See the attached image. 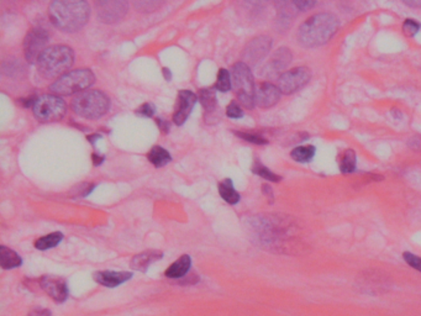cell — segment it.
<instances>
[{"mask_svg":"<svg viewBox=\"0 0 421 316\" xmlns=\"http://www.w3.org/2000/svg\"><path fill=\"white\" fill-rule=\"evenodd\" d=\"M62 239H63V235L61 232H52L50 235L37 239L35 241V247L37 250L45 251V250L57 246L62 241Z\"/></svg>","mask_w":421,"mask_h":316,"instance_id":"cell-24","label":"cell"},{"mask_svg":"<svg viewBox=\"0 0 421 316\" xmlns=\"http://www.w3.org/2000/svg\"><path fill=\"white\" fill-rule=\"evenodd\" d=\"M198 96L191 91H182L178 94L176 111L173 114V121L178 126L183 125L191 115L193 108L196 104Z\"/></svg>","mask_w":421,"mask_h":316,"instance_id":"cell-12","label":"cell"},{"mask_svg":"<svg viewBox=\"0 0 421 316\" xmlns=\"http://www.w3.org/2000/svg\"><path fill=\"white\" fill-rule=\"evenodd\" d=\"M92 157H93V165H94V166H101V163L104 162V157H103V156L96 155V153H94Z\"/></svg>","mask_w":421,"mask_h":316,"instance_id":"cell-37","label":"cell"},{"mask_svg":"<svg viewBox=\"0 0 421 316\" xmlns=\"http://www.w3.org/2000/svg\"><path fill=\"white\" fill-rule=\"evenodd\" d=\"M147 158L156 168L165 166L167 163L172 161L171 153L168 151H165L163 147H161V146L152 147L150 152H149V155H147Z\"/></svg>","mask_w":421,"mask_h":316,"instance_id":"cell-21","label":"cell"},{"mask_svg":"<svg viewBox=\"0 0 421 316\" xmlns=\"http://www.w3.org/2000/svg\"><path fill=\"white\" fill-rule=\"evenodd\" d=\"M232 87V81H231V75L229 70L225 68H221L218 73V80H216L215 89L216 91H229Z\"/></svg>","mask_w":421,"mask_h":316,"instance_id":"cell-26","label":"cell"},{"mask_svg":"<svg viewBox=\"0 0 421 316\" xmlns=\"http://www.w3.org/2000/svg\"><path fill=\"white\" fill-rule=\"evenodd\" d=\"M0 265L4 270H13L23 265L21 257L6 246L0 247Z\"/></svg>","mask_w":421,"mask_h":316,"instance_id":"cell-19","label":"cell"},{"mask_svg":"<svg viewBox=\"0 0 421 316\" xmlns=\"http://www.w3.org/2000/svg\"><path fill=\"white\" fill-rule=\"evenodd\" d=\"M262 189H263V193L266 194V196H270V199H271V203L273 201V191H272V188L270 186H263L262 187Z\"/></svg>","mask_w":421,"mask_h":316,"instance_id":"cell-39","label":"cell"},{"mask_svg":"<svg viewBox=\"0 0 421 316\" xmlns=\"http://www.w3.org/2000/svg\"><path fill=\"white\" fill-rule=\"evenodd\" d=\"M75 63V53L68 46L56 45L46 49L36 62L37 70L45 78L65 75ZM68 73V72H67Z\"/></svg>","mask_w":421,"mask_h":316,"instance_id":"cell-3","label":"cell"},{"mask_svg":"<svg viewBox=\"0 0 421 316\" xmlns=\"http://www.w3.org/2000/svg\"><path fill=\"white\" fill-rule=\"evenodd\" d=\"M215 91L216 89L213 88H206V89H201L198 94V101H201V106L206 109L208 114H213L219 109Z\"/></svg>","mask_w":421,"mask_h":316,"instance_id":"cell-20","label":"cell"},{"mask_svg":"<svg viewBox=\"0 0 421 316\" xmlns=\"http://www.w3.org/2000/svg\"><path fill=\"white\" fill-rule=\"evenodd\" d=\"M403 257H404V261H406L409 266L413 267L416 271L421 272L420 257L416 256V255L410 253V252H404V253H403Z\"/></svg>","mask_w":421,"mask_h":316,"instance_id":"cell-32","label":"cell"},{"mask_svg":"<svg viewBox=\"0 0 421 316\" xmlns=\"http://www.w3.org/2000/svg\"><path fill=\"white\" fill-rule=\"evenodd\" d=\"M252 172L257 175V176L261 177L263 179H267L270 182H279L282 179V177L277 176L276 173L270 171L266 166H263L262 163L256 161V163L252 167Z\"/></svg>","mask_w":421,"mask_h":316,"instance_id":"cell-27","label":"cell"},{"mask_svg":"<svg viewBox=\"0 0 421 316\" xmlns=\"http://www.w3.org/2000/svg\"><path fill=\"white\" fill-rule=\"evenodd\" d=\"M315 1H310V0H301V1H294L293 6H296L298 11H306L315 6Z\"/></svg>","mask_w":421,"mask_h":316,"instance_id":"cell-34","label":"cell"},{"mask_svg":"<svg viewBox=\"0 0 421 316\" xmlns=\"http://www.w3.org/2000/svg\"><path fill=\"white\" fill-rule=\"evenodd\" d=\"M163 256L162 252L155 251V250H150V251H145L136 255L132 261H131V267L136 270V271L146 272L150 268L152 263L158 261Z\"/></svg>","mask_w":421,"mask_h":316,"instance_id":"cell-17","label":"cell"},{"mask_svg":"<svg viewBox=\"0 0 421 316\" xmlns=\"http://www.w3.org/2000/svg\"><path fill=\"white\" fill-rule=\"evenodd\" d=\"M226 115L231 118V119H240L244 116V111L241 109V106L237 104V101H231L227 109H226Z\"/></svg>","mask_w":421,"mask_h":316,"instance_id":"cell-31","label":"cell"},{"mask_svg":"<svg viewBox=\"0 0 421 316\" xmlns=\"http://www.w3.org/2000/svg\"><path fill=\"white\" fill-rule=\"evenodd\" d=\"M315 152L314 146H298L291 151V157L294 161L308 163V162L313 161Z\"/></svg>","mask_w":421,"mask_h":316,"instance_id":"cell-23","label":"cell"},{"mask_svg":"<svg viewBox=\"0 0 421 316\" xmlns=\"http://www.w3.org/2000/svg\"><path fill=\"white\" fill-rule=\"evenodd\" d=\"M163 73H165V80H167V81H171L172 75L170 70H168V68H163Z\"/></svg>","mask_w":421,"mask_h":316,"instance_id":"cell-41","label":"cell"},{"mask_svg":"<svg viewBox=\"0 0 421 316\" xmlns=\"http://www.w3.org/2000/svg\"><path fill=\"white\" fill-rule=\"evenodd\" d=\"M291 60H293V55H291V51L288 50L287 47H282L275 52V55L272 56L271 61L267 63L265 75L270 78L281 75L283 70H286L287 67L289 65Z\"/></svg>","mask_w":421,"mask_h":316,"instance_id":"cell-15","label":"cell"},{"mask_svg":"<svg viewBox=\"0 0 421 316\" xmlns=\"http://www.w3.org/2000/svg\"><path fill=\"white\" fill-rule=\"evenodd\" d=\"M219 193H220L221 198L224 201H227L231 206H235L239 201H240V194L235 191L234 184L231 179H225V181L220 182L219 183Z\"/></svg>","mask_w":421,"mask_h":316,"instance_id":"cell-22","label":"cell"},{"mask_svg":"<svg viewBox=\"0 0 421 316\" xmlns=\"http://www.w3.org/2000/svg\"><path fill=\"white\" fill-rule=\"evenodd\" d=\"M96 6L99 20L106 24L119 23L129 11V3L122 0H106L96 3Z\"/></svg>","mask_w":421,"mask_h":316,"instance_id":"cell-10","label":"cell"},{"mask_svg":"<svg viewBox=\"0 0 421 316\" xmlns=\"http://www.w3.org/2000/svg\"><path fill=\"white\" fill-rule=\"evenodd\" d=\"M281 94L278 87L273 86L272 83H261L256 88L255 103L262 109H268V108L276 106L281 99Z\"/></svg>","mask_w":421,"mask_h":316,"instance_id":"cell-14","label":"cell"},{"mask_svg":"<svg viewBox=\"0 0 421 316\" xmlns=\"http://www.w3.org/2000/svg\"><path fill=\"white\" fill-rule=\"evenodd\" d=\"M157 124L160 126L161 129L163 132H170V122L168 121L163 120V119H157Z\"/></svg>","mask_w":421,"mask_h":316,"instance_id":"cell-35","label":"cell"},{"mask_svg":"<svg viewBox=\"0 0 421 316\" xmlns=\"http://www.w3.org/2000/svg\"><path fill=\"white\" fill-rule=\"evenodd\" d=\"M32 111L36 119L41 122H54L63 119L67 113V106L60 96L46 94L37 98Z\"/></svg>","mask_w":421,"mask_h":316,"instance_id":"cell-7","label":"cell"},{"mask_svg":"<svg viewBox=\"0 0 421 316\" xmlns=\"http://www.w3.org/2000/svg\"><path fill=\"white\" fill-rule=\"evenodd\" d=\"M191 260L188 255H183V256L177 260L175 263H172L171 266L168 267V270L165 271V277L172 278V279H178L182 277L186 276L189 268H191Z\"/></svg>","mask_w":421,"mask_h":316,"instance_id":"cell-18","label":"cell"},{"mask_svg":"<svg viewBox=\"0 0 421 316\" xmlns=\"http://www.w3.org/2000/svg\"><path fill=\"white\" fill-rule=\"evenodd\" d=\"M41 286L49 296L57 301L63 303L68 296V289L63 278L55 276H44L41 278Z\"/></svg>","mask_w":421,"mask_h":316,"instance_id":"cell-13","label":"cell"},{"mask_svg":"<svg viewBox=\"0 0 421 316\" xmlns=\"http://www.w3.org/2000/svg\"><path fill=\"white\" fill-rule=\"evenodd\" d=\"M72 109L77 115L96 120L111 110V99L101 91H84L72 101Z\"/></svg>","mask_w":421,"mask_h":316,"instance_id":"cell-4","label":"cell"},{"mask_svg":"<svg viewBox=\"0 0 421 316\" xmlns=\"http://www.w3.org/2000/svg\"><path fill=\"white\" fill-rule=\"evenodd\" d=\"M235 135L239 136L242 140L251 142V144H255V145H267L268 144V141L266 139H263L262 136L247 134V132H237V131H235Z\"/></svg>","mask_w":421,"mask_h":316,"instance_id":"cell-28","label":"cell"},{"mask_svg":"<svg viewBox=\"0 0 421 316\" xmlns=\"http://www.w3.org/2000/svg\"><path fill=\"white\" fill-rule=\"evenodd\" d=\"M311 78L310 70L306 67H298L293 70L284 72L278 78V88L282 94L291 96L296 91H301V88L309 83Z\"/></svg>","mask_w":421,"mask_h":316,"instance_id":"cell-8","label":"cell"},{"mask_svg":"<svg viewBox=\"0 0 421 316\" xmlns=\"http://www.w3.org/2000/svg\"><path fill=\"white\" fill-rule=\"evenodd\" d=\"M357 158L355 151L346 150L342 153L340 161V171L342 173H352L356 171Z\"/></svg>","mask_w":421,"mask_h":316,"instance_id":"cell-25","label":"cell"},{"mask_svg":"<svg viewBox=\"0 0 421 316\" xmlns=\"http://www.w3.org/2000/svg\"><path fill=\"white\" fill-rule=\"evenodd\" d=\"M421 29V24L413 19H406L403 24V31L406 36H415Z\"/></svg>","mask_w":421,"mask_h":316,"instance_id":"cell-29","label":"cell"},{"mask_svg":"<svg viewBox=\"0 0 421 316\" xmlns=\"http://www.w3.org/2000/svg\"><path fill=\"white\" fill-rule=\"evenodd\" d=\"M99 139H101V136L99 135L88 136V141H89L93 146H94V144H96V141L99 140Z\"/></svg>","mask_w":421,"mask_h":316,"instance_id":"cell-40","label":"cell"},{"mask_svg":"<svg viewBox=\"0 0 421 316\" xmlns=\"http://www.w3.org/2000/svg\"><path fill=\"white\" fill-rule=\"evenodd\" d=\"M231 81L241 104L252 110L256 106L255 103L256 87H255V81L250 67L245 65L244 62L235 63L231 68Z\"/></svg>","mask_w":421,"mask_h":316,"instance_id":"cell-5","label":"cell"},{"mask_svg":"<svg viewBox=\"0 0 421 316\" xmlns=\"http://www.w3.org/2000/svg\"><path fill=\"white\" fill-rule=\"evenodd\" d=\"M49 14L52 24L65 32H77L86 26L91 6L83 0H57L51 3Z\"/></svg>","mask_w":421,"mask_h":316,"instance_id":"cell-1","label":"cell"},{"mask_svg":"<svg viewBox=\"0 0 421 316\" xmlns=\"http://www.w3.org/2000/svg\"><path fill=\"white\" fill-rule=\"evenodd\" d=\"M29 316H51V312L49 310H46V309H42V310L32 311Z\"/></svg>","mask_w":421,"mask_h":316,"instance_id":"cell-38","label":"cell"},{"mask_svg":"<svg viewBox=\"0 0 421 316\" xmlns=\"http://www.w3.org/2000/svg\"><path fill=\"white\" fill-rule=\"evenodd\" d=\"M96 82V77L91 70H70L68 73L60 77L57 81L50 87L51 91L56 96H72L75 93H82L87 88L93 86Z\"/></svg>","mask_w":421,"mask_h":316,"instance_id":"cell-6","label":"cell"},{"mask_svg":"<svg viewBox=\"0 0 421 316\" xmlns=\"http://www.w3.org/2000/svg\"><path fill=\"white\" fill-rule=\"evenodd\" d=\"M272 39L268 36H258L250 41L244 51V63L249 65H256L261 62L271 50Z\"/></svg>","mask_w":421,"mask_h":316,"instance_id":"cell-11","label":"cell"},{"mask_svg":"<svg viewBox=\"0 0 421 316\" xmlns=\"http://www.w3.org/2000/svg\"><path fill=\"white\" fill-rule=\"evenodd\" d=\"M339 26V19L330 13L315 14L299 26L298 41L308 49L325 45L337 32Z\"/></svg>","mask_w":421,"mask_h":316,"instance_id":"cell-2","label":"cell"},{"mask_svg":"<svg viewBox=\"0 0 421 316\" xmlns=\"http://www.w3.org/2000/svg\"><path fill=\"white\" fill-rule=\"evenodd\" d=\"M131 277H132V273H129V272L104 271L96 273L94 279L101 286L115 288V286H120L122 283L131 279Z\"/></svg>","mask_w":421,"mask_h":316,"instance_id":"cell-16","label":"cell"},{"mask_svg":"<svg viewBox=\"0 0 421 316\" xmlns=\"http://www.w3.org/2000/svg\"><path fill=\"white\" fill-rule=\"evenodd\" d=\"M47 42H49V34L44 29L36 27L27 32L24 40V52L29 63L36 65L39 57L46 50Z\"/></svg>","mask_w":421,"mask_h":316,"instance_id":"cell-9","label":"cell"},{"mask_svg":"<svg viewBox=\"0 0 421 316\" xmlns=\"http://www.w3.org/2000/svg\"><path fill=\"white\" fill-rule=\"evenodd\" d=\"M162 4L163 3H161V1H139V3H135V8L137 11L149 13V11H157Z\"/></svg>","mask_w":421,"mask_h":316,"instance_id":"cell-30","label":"cell"},{"mask_svg":"<svg viewBox=\"0 0 421 316\" xmlns=\"http://www.w3.org/2000/svg\"><path fill=\"white\" fill-rule=\"evenodd\" d=\"M156 113V106L152 104V103H145L144 106H141L137 111H136V114L140 116H145V118H152V116L155 115Z\"/></svg>","mask_w":421,"mask_h":316,"instance_id":"cell-33","label":"cell"},{"mask_svg":"<svg viewBox=\"0 0 421 316\" xmlns=\"http://www.w3.org/2000/svg\"><path fill=\"white\" fill-rule=\"evenodd\" d=\"M404 4L410 8H421V0H404Z\"/></svg>","mask_w":421,"mask_h":316,"instance_id":"cell-36","label":"cell"}]
</instances>
